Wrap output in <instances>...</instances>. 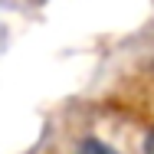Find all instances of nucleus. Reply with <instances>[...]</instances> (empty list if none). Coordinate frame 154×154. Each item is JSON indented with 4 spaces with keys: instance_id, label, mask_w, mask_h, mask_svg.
I'll use <instances>...</instances> for the list:
<instances>
[{
    "instance_id": "f257e3e1",
    "label": "nucleus",
    "mask_w": 154,
    "mask_h": 154,
    "mask_svg": "<svg viewBox=\"0 0 154 154\" xmlns=\"http://www.w3.org/2000/svg\"><path fill=\"white\" fill-rule=\"evenodd\" d=\"M75 154H118L115 148H108L105 141H98V138H85L82 144H79V151Z\"/></svg>"
},
{
    "instance_id": "f03ea898",
    "label": "nucleus",
    "mask_w": 154,
    "mask_h": 154,
    "mask_svg": "<svg viewBox=\"0 0 154 154\" xmlns=\"http://www.w3.org/2000/svg\"><path fill=\"white\" fill-rule=\"evenodd\" d=\"M144 148H148V154H154V131L148 134V144H144Z\"/></svg>"
}]
</instances>
